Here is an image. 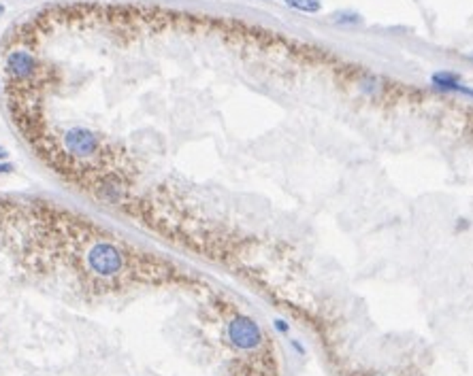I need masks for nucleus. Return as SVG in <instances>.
Returning a JSON list of instances; mask_svg holds the SVG:
<instances>
[{
	"mask_svg": "<svg viewBox=\"0 0 473 376\" xmlns=\"http://www.w3.org/2000/svg\"><path fill=\"white\" fill-rule=\"evenodd\" d=\"M226 334H228V340L235 349L239 351H254L263 345L265 336H263V330L260 325L252 319V317H245V315H237L228 321V328H226Z\"/></svg>",
	"mask_w": 473,
	"mask_h": 376,
	"instance_id": "1",
	"label": "nucleus"
},
{
	"mask_svg": "<svg viewBox=\"0 0 473 376\" xmlns=\"http://www.w3.org/2000/svg\"><path fill=\"white\" fill-rule=\"evenodd\" d=\"M88 266L98 276H116L124 268V257L111 243H96L88 251Z\"/></svg>",
	"mask_w": 473,
	"mask_h": 376,
	"instance_id": "2",
	"label": "nucleus"
},
{
	"mask_svg": "<svg viewBox=\"0 0 473 376\" xmlns=\"http://www.w3.org/2000/svg\"><path fill=\"white\" fill-rule=\"evenodd\" d=\"M64 145H66V149H68L75 157H92V155L98 151L101 140H98L90 130L73 127V130L66 132Z\"/></svg>",
	"mask_w": 473,
	"mask_h": 376,
	"instance_id": "3",
	"label": "nucleus"
},
{
	"mask_svg": "<svg viewBox=\"0 0 473 376\" xmlns=\"http://www.w3.org/2000/svg\"><path fill=\"white\" fill-rule=\"evenodd\" d=\"M4 70H6V75H9L11 79L24 81V79H28V77L34 75V70H36V60H34V56H30L28 51L17 49V51H11V53L6 56Z\"/></svg>",
	"mask_w": 473,
	"mask_h": 376,
	"instance_id": "4",
	"label": "nucleus"
},
{
	"mask_svg": "<svg viewBox=\"0 0 473 376\" xmlns=\"http://www.w3.org/2000/svg\"><path fill=\"white\" fill-rule=\"evenodd\" d=\"M431 85L437 90V92H444V94H463V96H469L473 98V88L465 85L461 81V77L457 73H450V70H437L431 75Z\"/></svg>",
	"mask_w": 473,
	"mask_h": 376,
	"instance_id": "5",
	"label": "nucleus"
},
{
	"mask_svg": "<svg viewBox=\"0 0 473 376\" xmlns=\"http://www.w3.org/2000/svg\"><path fill=\"white\" fill-rule=\"evenodd\" d=\"M284 2L301 13H320L322 9V0H284Z\"/></svg>",
	"mask_w": 473,
	"mask_h": 376,
	"instance_id": "6",
	"label": "nucleus"
},
{
	"mask_svg": "<svg viewBox=\"0 0 473 376\" xmlns=\"http://www.w3.org/2000/svg\"><path fill=\"white\" fill-rule=\"evenodd\" d=\"M330 17H332V21H335L337 26H356V24L362 21V17H360L356 11H337V13H332Z\"/></svg>",
	"mask_w": 473,
	"mask_h": 376,
	"instance_id": "7",
	"label": "nucleus"
},
{
	"mask_svg": "<svg viewBox=\"0 0 473 376\" xmlns=\"http://www.w3.org/2000/svg\"><path fill=\"white\" fill-rule=\"evenodd\" d=\"M273 325H275V330H278V332H282V334H288V332H290V325H288L284 319H275V321H273Z\"/></svg>",
	"mask_w": 473,
	"mask_h": 376,
	"instance_id": "8",
	"label": "nucleus"
},
{
	"mask_svg": "<svg viewBox=\"0 0 473 376\" xmlns=\"http://www.w3.org/2000/svg\"><path fill=\"white\" fill-rule=\"evenodd\" d=\"M6 172H13V164H9V162H0V174H6Z\"/></svg>",
	"mask_w": 473,
	"mask_h": 376,
	"instance_id": "9",
	"label": "nucleus"
},
{
	"mask_svg": "<svg viewBox=\"0 0 473 376\" xmlns=\"http://www.w3.org/2000/svg\"><path fill=\"white\" fill-rule=\"evenodd\" d=\"M290 345H293V347H295V349H297L299 353H303V355H305V347H303L301 343H297V340H290Z\"/></svg>",
	"mask_w": 473,
	"mask_h": 376,
	"instance_id": "10",
	"label": "nucleus"
},
{
	"mask_svg": "<svg viewBox=\"0 0 473 376\" xmlns=\"http://www.w3.org/2000/svg\"><path fill=\"white\" fill-rule=\"evenodd\" d=\"M9 157V151L4 147H0V160H6Z\"/></svg>",
	"mask_w": 473,
	"mask_h": 376,
	"instance_id": "11",
	"label": "nucleus"
},
{
	"mask_svg": "<svg viewBox=\"0 0 473 376\" xmlns=\"http://www.w3.org/2000/svg\"><path fill=\"white\" fill-rule=\"evenodd\" d=\"M467 58H469V60H472V62H473V53H469V56H467Z\"/></svg>",
	"mask_w": 473,
	"mask_h": 376,
	"instance_id": "12",
	"label": "nucleus"
},
{
	"mask_svg": "<svg viewBox=\"0 0 473 376\" xmlns=\"http://www.w3.org/2000/svg\"><path fill=\"white\" fill-rule=\"evenodd\" d=\"M2 11H4V6H2V4H0V13H2Z\"/></svg>",
	"mask_w": 473,
	"mask_h": 376,
	"instance_id": "13",
	"label": "nucleus"
}]
</instances>
